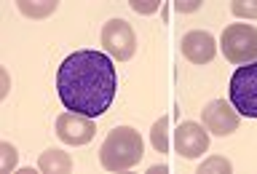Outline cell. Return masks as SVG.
Listing matches in <instances>:
<instances>
[{"mask_svg":"<svg viewBox=\"0 0 257 174\" xmlns=\"http://www.w3.org/2000/svg\"><path fill=\"white\" fill-rule=\"evenodd\" d=\"M198 6L201 3H185V0H182V3H177V11H196Z\"/></svg>","mask_w":257,"mask_h":174,"instance_id":"17","label":"cell"},{"mask_svg":"<svg viewBox=\"0 0 257 174\" xmlns=\"http://www.w3.org/2000/svg\"><path fill=\"white\" fill-rule=\"evenodd\" d=\"M204 126L206 131H212L214 137H228L238 129V113L230 102L214 99L204 107Z\"/></svg>","mask_w":257,"mask_h":174,"instance_id":"8","label":"cell"},{"mask_svg":"<svg viewBox=\"0 0 257 174\" xmlns=\"http://www.w3.org/2000/svg\"><path fill=\"white\" fill-rule=\"evenodd\" d=\"M220 49L225 59L233 65H249L257 62V30L252 25H230L222 30Z\"/></svg>","mask_w":257,"mask_h":174,"instance_id":"3","label":"cell"},{"mask_svg":"<svg viewBox=\"0 0 257 174\" xmlns=\"http://www.w3.org/2000/svg\"><path fill=\"white\" fill-rule=\"evenodd\" d=\"M236 17H244V19H257V3H233L230 6Z\"/></svg>","mask_w":257,"mask_h":174,"instance_id":"13","label":"cell"},{"mask_svg":"<svg viewBox=\"0 0 257 174\" xmlns=\"http://www.w3.org/2000/svg\"><path fill=\"white\" fill-rule=\"evenodd\" d=\"M174 150L182 158H188V161L204 155L206 150H209L206 126H198V123H193V121L180 123V126H177V131H174Z\"/></svg>","mask_w":257,"mask_h":174,"instance_id":"6","label":"cell"},{"mask_svg":"<svg viewBox=\"0 0 257 174\" xmlns=\"http://www.w3.org/2000/svg\"><path fill=\"white\" fill-rule=\"evenodd\" d=\"M0 150H3V171H11L14 169V161H16V150H14V145H8V142H3L0 145Z\"/></svg>","mask_w":257,"mask_h":174,"instance_id":"14","label":"cell"},{"mask_svg":"<svg viewBox=\"0 0 257 174\" xmlns=\"http://www.w3.org/2000/svg\"><path fill=\"white\" fill-rule=\"evenodd\" d=\"M156 9H158V3H134V11H140V14H148Z\"/></svg>","mask_w":257,"mask_h":174,"instance_id":"16","label":"cell"},{"mask_svg":"<svg viewBox=\"0 0 257 174\" xmlns=\"http://www.w3.org/2000/svg\"><path fill=\"white\" fill-rule=\"evenodd\" d=\"M19 11L22 14H32V17H43V14H51L54 11V3L46 6V9H32V6H27V3H19Z\"/></svg>","mask_w":257,"mask_h":174,"instance_id":"15","label":"cell"},{"mask_svg":"<svg viewBox=\"0 0 257 174\" xmlns=\"http://www.w3.org/2000/svg\"><path fill=\"white\" fill-rule=\"evenodd\" d=\"M142 134L132 126H115L99 147V163L107 171H123L142 161Z\"/></svg>","mask_w":257,"mask_h":174,"instance_id":"2","label":"cell"},{"mask_svg":"<svg viewBox=\"0 0 257 174\" xmlns=\"http://www.w3.org/2000/svg\"><path fill=\"white\" fill-rule=\"evenodd\" d=\"M102 46L112 59L128 62L137 51V35H134L132 25L123 19H110L102 27Z\"/></svg>","mask_w":257,"mask_h":174,"instance_id":"5","label":"cell"},{"mask_svg":"<svg viewBox=\"0 0 257 174\" xmlns=\"http://www.w3.org/2000/svg\"><path fill=\"white\" fill-rule=\"evenodd\" d=\"M166 129H169V118H158L156 126H153V134H150V139H153V147L158 150V153H166L169 150V142H166Z\"/></svg>","mask_w":257,"mask_h":174,"instance_id":"11","label":"cell"},{"mask_svg":"<svg viewBox=\"0 0 257 174\" xmlns=\"http://www.w3.org/2000/svg\"><path fill=\"white\" fill-rule=\"evenodd\" d=\"M230 105L238 115L257 118V62L236 67L230 78Z\"/></svg>","mask_w":257,"mask_h":174,"instance_id":"4","label":"cell"},{"mask_svg":"<svg viewBox=\"0 0 257 174\" xmlns=\"http://www.w3.org/2000/svg\"><path fill=\"white\" fill-rule=\"evenodd\" d=\"M182 54H185V59L193 62V65H206V62L214 59L217 43L209 33H204V30H193V33H188L182 38Z\"/></svg>","mask_w":257,"mask_h":174,"instance_id":"9","label":"cell"},{"mask_svg":"<svg viewBox=\"0 0 257 174\" xmlns=\"http://www.w3.org/2000/svg\"><path fill=\"white\" fill-rule=\"evenodd\" d=\"M206 171H222L228 174L230 171V163L225 161V158H209V161H204L198 166V174H206Z\"/></svg>","mask_w":257,"mask_h":174,"instance_id":"12","label":"cell"},{"mask_svg":"<svg viewBox=\"0 0 257 174\" xmlns=\"http://www.w3.org/2000/svg\"><path fill=\"white\" fill-rule=\"evenodd\" d=\"M56 91L64 110L96 118L115 99V67L102 51H72L59 65Z\"/></svg>","mask_w":257,"mask_h":174,"instance_id":"1","label":"cell"},{"mask_svg":"<svg viewBox=\"0 0 257 174\" xmlns=\"http://www.w3.org/2000/svg\"><path fill=\"white\" fill-rule=\"evenodd\" d=\"M38 169L46 174H67L72 169V158L67 153H62V150H46L38 158Z\"/></svg>","mask_w":257,"mask_h":174,"instance_id":"10","label":"cell"},{"mask_svg":"<svg viewBox=\"0 0 257 174\" xmlns=\"http://www.w3.org/2000/svg\"><path fill=\"white\" fill-rule=\"evenodd\" d=\"M96 134V126L91 118L78 115V113H64L56 118V137H59L64 145H86L91 142Z\"/></svg>","mask_w":257,"mask_h":174,"instance_id":"7","label":"cell"}]
</instances>
